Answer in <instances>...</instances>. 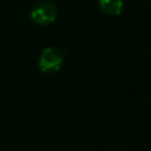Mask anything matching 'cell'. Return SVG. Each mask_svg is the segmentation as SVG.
I'll list each match as a JSON object with an SVG mask.
<instances>
[{"mask_svg": "<svg viewBox=\"0 0 151 151\" xmlns=\"http://www.w3.org/2000/svg\"><path fill=\"white\" fill-rule=\"evenodd\" d=\"M63 63H64L63 53L54 47L45 48L39 57V68L41 72L46 74H52L58 72L61 68Z\"/></svg>", "mask_w": 151, "mask_h": 151, "instance_id": "obj_2", "label": "cell"}, {"mask_svg": "<svg viewBox=\"0 0 151 151\" xmlns=\"http://www.w3.org/2000/svg\"><path fill=\"white\" fill-rule=\"evenodd\" d=\"M123 0H98V8L109 17H117L123 11Z\"/></svg>", "mask_w": 151, "mask_h": 151, "instance_id": "obj_3", "label": "cell"}, {"mask_svg": "<svg viewBox=\"0 0 151 151\" xmlns=\"http://www.w3.org/2000/svg\"><path fill=\"white\" fill-rule=\"evenodd\" d=\"M58 15L57 7L54 4L47 0H40L35 2L29 12L32 21L39 26H47L55 21Z\"/></svg>", "mask_w": 151, "mask_h": 151, "instance_id": "obj_1", "label": "cell"}]
</instances>
